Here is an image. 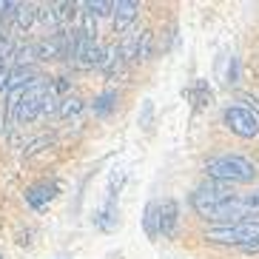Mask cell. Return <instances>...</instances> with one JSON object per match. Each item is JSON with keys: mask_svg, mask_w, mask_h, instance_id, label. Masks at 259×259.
Segmentation results:
<instances>
[{"mask_svg": "<svg viewBox=\"0 0 259 259\" xmlns=\"http://www.w3.org/2000/svg\"><path fill=\"white\" fill-rule=\"evenodd\" d=\"M242 103H248V108H251L253 114L259 117V100L253 97V94H242Z\"/></svg>", "mask_w": 259, "mask_h": 259, "instance_id": "20", "label": "cell"}, {"mask_svg": "<svg viewBox=\"0 0 259 259\" xmlns=\"http://www.w3.org/2000/svg\"><path fill=\"white\" fill-rule=\"evenodd\" d=\"M143 228L148 239H157L160 236V202H148L143 213Z\"/></svg>", "mask_w": 259, "mask_h": 259, "instance_id": "12", "label": "cell"}, {"mask_svg": "<svg viewBox=\"0 0 259 259\" xmlns=\"http://www.w3.org/2000/svg\"><path fill=\"white\" fill-rule=\"evenodd\" d=\"M148 54H151V31H143V40H140L137 60H148Z\"/></svg>", "mask_w": 259, "mask_h": 259, "instance_id": "17", "label": "cell"}, {"mask_svg": "<svg viewBox=\"0 0 259 259\" xmlns=\"http://www.w3.org/2000/svg\"><path fill=\"white\" fill-rule=\"evenodd\" d=\"M17 9H20V3L3 0V3H0V20H9V17H15V15H17Z\"/></svg>", "mask_w": 259, "mask_h": 259, "instance_id": "18", "label": "cell"}, {"mask_svg": "<svg viewBox=\"0 0 259 259\" xmlns=\"http://www.w3.org/2000/svg\"><path fill=\"white\" fill-rule=\"evenodd\" d=\"M151 114H154V103L151 100H143V117H140V125H143V128L151 125Z\"/></svg>", "mask_w": 259, "mask_h": 259, "instance_id": "19", "label": "cell"}, {"mask_svg": "<svg viewBox=\"0 0 259 259\" xmlns=\"http://www.w3.org/2000/svg\"><path fill=\"white\" fill-rule=\"evenodd\" d=\"M231 197H234L231 185H222V183H213L211 180V183L199 185V188L191 194V208H194L202 220H211V213L220 205H225Z\"/></svg>", "mask_w": 259, "mask_h": 259, "instance_id": "4", "label": "cell"}, {"mask_svg": "<svg viewBox=\"0 0 259 259\" xmlns=\"http://www.w3.org/2000/svg\"><path fill=\"white\" fill-rule=\"evenodd\" d=\"M222 122H225V128L231 134L242 140H253L259 134V117L248 106H228L222 111Z\"/></svg>", "mask_w": 259, "mask_h": 259, "instance_id": "6", "label": "cell"}, {"mask_svg": "<svg viewBox=\"0 0 259 259\" xmlns=\"http://www.w3.org/2000/svg\"><path fill=\"white\" fill-rule=\"evenodd\" d=\"M177 225H180V205H177V199H162L160 202V236L171 239L177 234Z\"/></svg>", "mask_w": 259, "mask_h": 259, "instance_id": "10", "label": "cell"}, {"mask_svg": "<svg viewBox=\"0 0 259 259\" xmlns=\"http://www.w3.org/2000/svg\"><path fill=\"white\" fill-rule=\"evenodd\" d=\"M0 259H3V256H0Z\"/></svg>", "mask_w": 259, "mask_h": 259, "instance_id": "21", "label": "cell"}, {"mask_svg": "<svg viewBox=\"0 0 259 259\" xmlns=\"http://www.w3.org/2000/svg\"><path fill=\"white\" fill-rule=\"evenodd\" d=\"M57 191L60 188H57L54 180H40V183H34V185L26 188V205L34 208V211H43V208L57 197Z\"/></svg>", "mask_w": 259, "mask_h": 259, "instance_id": "7", "label": "cell"}, {"mask_svg": "<svg viewBox=\"0 0 259 259\" xmlns=\"http://www.w3.org/2000/svg\"><path fill=\"white\" fill-rule=\"evenodd\" d=\"M205 174L208 180L222 185H245V183H253L256 165L242 154H220V157H211L205 162Z\"/></svg>", "mask_w": 259, "mask_h": 259, "instance_id": "1", "label": "cell"}, {"mask_svg": "<svg viewBox=\"0 0 259 259\" xmlns=\"http://www.w3.org/2000/svg\"><path fill=\"white\" fill-rule=\"evenodd\" d=\"M103 60H106V52L97 46V40H85L80 34V46H77V63H80V69L103 66Z\"/></svg>", "mask_w": 259, "mask_h": 259, "instance_id": "9", "label": "cell"}, {"mask_svg": "<svg viewBox=\"0 0 259 259\" xmlns=\"http://www.w3.org/2000/svg\"><path fill=\"white\" fill-rule=\"evenodd\" d=\"M34 20H37V6H34V3H20V9H17V15H15L17 29H20V31H29Z\"/></svg>", "mask_w": 259, "mask_h": 259, "instance_id": "13", "label": "cell"}, {"mask_svg": "<svg viewBox=\"0 0 259 259\" xmlns=\"http://www.w3.org/2000/svg\"><path fill=\"white\" fill-rule=\"evenodd\" d=\"M54 85L46 83V80H37L34 85H29L17 103V111H15V120L17 122H31L37 120L40 114H46V103H49V94H52Z\"/></svg>", "mask_w": 259, "mask_h": 259, "instance_id": "5", "label": "cell"}, {"mask_svg": "<svg viewBox=\"0 0 259 259\" xmlns=\"http://www.w3.org/2000/svg\"><path fill=\"white\" fill-rule=\"evenodd\" d=\"M80 111H83V100L74 97V94H71V97H63L60 108H57V114L60 117H74V114H80Z\"/></svg>", "mask_w": 259, "mask_h": 259, "instance_id": "14", "label": "cell"}, {"mask_svg": "<svg viewBox=\"0 0 259 259\" xmlns=\"http://www.w3.org/2000/svg\"><path fill=\"white\" fill-rule=\"evenodd\" d=\"M194 94H197V106H205V103H211V89L205 85V80H197V85H194Z\"/></svg>", "mask_w": 259, "mask_h": 259, "instance_id": "16", "label": "cell"}, {"mask_svg": "<svg viewBox=\"0 0 259 259\" xmlns=\"http://www.w3.org/2000/svg\"><path fill=\"white\" fill-rule=\"evenodd\" d=\"M114 108H117V92H114V89H106V92H100L97 97L92 100L94 117H108Z\"/></svg>", "mask_w": 259, "mask_h": 259, "instance_id": "11", "label": "cell"}, {"mask_svg": "<svg viewBox=\"0 0 259 259\" xmlns=\"http://www.w3.org/2000/svg\"><path fill=\"white\" fill-rule=\"evenodd\" d=\"M248 217H259V188L234 194L225 205H220L211 213V222L234 225V222H248Z\"/></svg>", "mask_w": 259, "mask_h": 259, "instance_id": "3", "label": "cell"}, {"mask_svg": "<svg viewBox=\"0 0 259 259\" xmlns=\"http://www.w3.org/2000/svg\"><path fill=\"white\" fill-rule=\"evenodd\" d=\"M137 15H140L137 0H117L114 3V31L117 34H125L131 29V23L137 20Z\"/></svg>", "mask_w": 259, "mask_h": 259, "instance_id": "8", "label": "cell"}, {"mask_svg": "<svg viewBox=\"0 0 259 259\" xmlns=\"http://www.w3.org/2000/svg\"><path fill=\"white\" fill-rule=\"evenodd\" d=\"M202 239L211 245H234V248H253L259 245V220H248V222H234V225H217L208 228L202 234Z\"/></svg>", "mask_w": 259, "mask_h": 259, "instance_id": "2", "label": "cell"}, {"mask_svg": "<svg viewBox=\"0 0 259 259\" xmlns=\"http://www.w3.org/2000/svg\"><path fill=\"white\" fill-rule=\"evenodd\" d=\"M85 12L94 15V17L114 15V3H108V0H89V3H85Z\"/></svg>", "mask_w": 259, "mask_h": 259, "instance_id": "15", "label": "cell"}]
</instances>
